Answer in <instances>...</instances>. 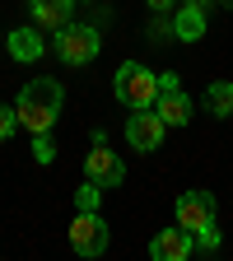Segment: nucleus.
<instances>
[{"instance_id":"0eeeda50","label":"nucleus","mask_w":233,"mask_h":261,"mask_svg":"<svg viewBox=\"0 0 233 261\" xmlns=\"http://www.w3.org/2000/svg\"><path fill=\"white\" fill-rule=\"evenodd\" d=\"M84 177L89 182H98V187H121V177H126V163H121V154H112L108 145H93V154L84 159Z\"/></svg>"},{"instance_id":"423d86ee","label":"nucleus","mask_w":233,"mask_h":261,"mask_svg":"<svg viewBox=\"0 0 233 261\" xmlns=\"http://www.w3.org/2000/svg\"><path fill=\"white\" fill-rule=\"evenodd\" d=\"M173 215H177L182 228L201 233V228L215 224V196H210V191H182V196H177V205H173Z\"/></svg>"},{"instance_id":"dca6fc26","label":"nucleus","mask_w":233,"mask_h":261,"mask_svg":"<svg viewBox=\"0 0 233 261\" xmlns=\"http://www.w3.org/2000/svg\"><path fill=\"white\" fill-rule=\"evenodd\" d=\"M196 238V247H201V252H219V228L210 224V228H201V233H191Z\"/></svg>"},{"instance_id":"4468645a","label":"nucleus","mask_w":233,"mask_h":261,"mask_svg":"<svg viewBox=\"0 0 233 261\" xmlns=\"http://www.w3.org/2000/svg\"><path fill=\"white\" fill-rule=\"evenodd\" d=\"M98 196H103V187L84 177V187L75 191V210H98Z\"/></svg>"},{"instance_id":"f257e3e1","label":"nucleus","mask_w":233,"mask_h":261,"mask_svg":"<svg viewBox=\"0 0 233 261\" xmlns=\"http://www.w3.org/2000/svg\"><path fill=\"white\" fill-rule=\"evenodd\" d=\"M61 103H65L61 80H47V75H42V80H28V84L19 89V103H14L19 126H28L33 136H42V130H51V126H56Z\"/></svg>"},{"instance_id":"6ab92c4d","label":"nucleus","mask_w":233,"mask_h":261,"mask_svg":"<svg viewBox=\"0 0 233 261\" xmlns=\"http://www.w3.org/2000/svg\"><path fill=\"white\" fill-rule=\"evenodd\" d=\"M219 5H224V10H233V0H219Z\"/></svg>"},{"instance_id":"a211bd4d","label":"nucleus","mask_w":233,"mask_h":261,"mask_svg":"<svg viewBox=\"0 0 233 261\" xmlns=\"http://www.w3.org/2000/svg\"><path fill=\"white\" fill-rule=\"evenodd\" d=\"M145 5L159 10V14H173V10H177V0H145Z\"/></svg>"},{"instance_id":"f03ea898","label":"nucleus","mask_w":233,"mask_h":261,"mask_svg":"<svg viewBox=\"0 0 233 261\" xmlns=\"http://www.w3.org/2000/svg\"><path fill=\"white\" fill-rule=\"evenodd\" d=\"M112 93H117V103H126L131 112L136 108H154L159 103V75L145 70L140 61H121L117 75H112Z\"/></svg>"},{"instance_id":"9b49d317","label":"nucleus","mask_w":233,"mask_h":261,"mask_svg":"<svg viewBox=\"0 0 233 261\" xmlns=\"http://www.w3.org/2000/svg\"><path fill=\"white\" fill-rule=\"evenodd\" d=\"M154 112L163 117V126H187V121L196 117V103H191V98L182 93V84H177V89H159Z\"/></svg>"},{"instance_id":"1a4fd4ad","label":"nucleus","mask_w":233,"mask_h":261,"mask_svg":"<svg viewBox=\"0 0 233 261\" xmlns=\"http://www.w3.org/2000/svg\"><path fill=\"white\" fill-rule=\"evenodd\" d=\"M205 10H210V0H177V10H173V38L177 42H201Z\"/></svg>"},{"instance_id":"2eb2a0df","label":"nucleus","mask_w":233,"mask_h":261,"mask_svg":"<svg viewBox=\"0 0 233 261\" xmlns=\"http://www.w3.org/2000/svg\"><path fill=\"white\" fill-rule=\"evenodd\" d=\"M33 159H38V163H51V159H56V145H51V130H42V136H33Z\"/></svg>"},{"instance_id":"7ed1b4c3","label":"nucleus","mask_w":233,"mask_h":261,"mask_svg":"<svg viewBox=\"0 0 233 261\" xmlns=\"http://www.w3.org/2000/svg\"><path fill=\"white\" fill-rule=\"evenodd\" d=\"M51 51L65 61V65H89L98 51H103V38H98V28H89V23H65V28H56V42H51Z\"/></svg>"},{"instance_id":"39448f33","label":"nucleus","mask_w":233,"mask_h":261,"mask_svg":"<svg viewBox=\"0 0 233 261\" xmlns=\"http://www.w3.org/2000/svg\"><path fill=\"white\" fill-rule=\"evenodd\" d=\"M70 247L80 256H103L108 252V224L98 210H80L75 224H70Z\"/></svg>"},{"instance_id":"20e7f679","label":"nucleus","mask_w":233,"mask_h":261,"mask_svg":"<svg viewBox=\"0 0 233 261\" xmlns=\"http://www.w3.org/2000/svg\"><path fill=\"white\" fill-rule=\"evenodd\" d=\"M163 136H168V126L154 108H136V117H126V145L136 154H154L163 145Z\"/></svg>"},{"instance_id":"ddd939ff","label":"nucleus","mask_w":233,"mask_h":261,"mask_svg":"<svg viewBox=\"0 0 233 261\" xmlns=\"http://www.w3.org/2000/svg\"><path fill=\"white\" fill-rule=\"evenodd\" d=\"M205 112L210 117H233V80H215L205 89Z\"/></svg>"},{"instance_id":"6e6552de","label":"nucleus","mask_w":233,"mask_h":261,"mask_svg":"<svg viewBox=\"0 0 233 261\" xmlns=\"http://www.w3.org/2000/svg\"><path fill=\"white\" fill-rule=\"evenodd\" d=\"M196 252V238H191V228H159V233L149 238V256L154 261H187Z\"/></svg>"},{"instance_id":"f3484780","label":"nucleus","mask_w":233,"mask_h":261,"mask_svg":"<svg viewBox=\"0 0 233 261\" xmlns=\"http://www.w3.org/2000/svg\"><path fill=\"white\" fill-rule=\"evenodd\" d=\"M14 126H19V112H10L5 103H0V140H10V136H14Z\"/></svg>"},{"instance_id":"9d476101","label":"nucleus","mask_w":233,"mask_h":261,"mask_svg":"<svg viewBox=\"0 0 233 261\" xmlns=\"http://www.w3.org/2000/svg\"><path fill=\"white\" fill-rule=\"evenodd\" d=\"M75 5L80 0H28V14L42 33H56V28H65L75 19Z\"/></svg>"},{"instance_id":"f8f14e48","label":"nucleus","mask_w":233,"mask_h":261,"mask_svg":"<svg viewBox=\"0 0 233 261\" xmlns=\"http://www.w3.org/2000/svg\"><path fill=\"white\" fill-rule=\"evenodd\" d=\"M5 47H10V56L14 61H38L42 51H47V33L33 23V28H14L10 38H5Z\"/></svg>"}]
</instances>
